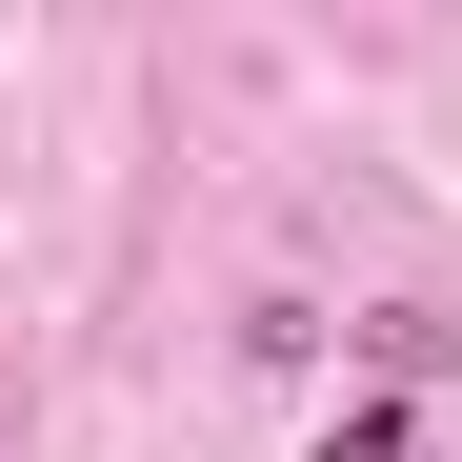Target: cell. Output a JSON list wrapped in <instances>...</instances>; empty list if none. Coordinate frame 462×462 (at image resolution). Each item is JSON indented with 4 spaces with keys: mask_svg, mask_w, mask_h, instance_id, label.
<instances>
[{
    "mask_svg": "<svg viewBox=\"0 0 462 462\" xmlns=\"http://www.w3.org/2000/svg\"><path fill=\"white\" fill-rule=\"evenodd\" d=\"M322 462H422V422H402V402H342V422H322Z\"/></svg>",
    "mask_w": 462,
    "mask_h": 462,
    "instance_id": "6da1fadb",
    "label": "cell"
}]
</instances>
